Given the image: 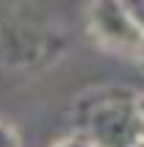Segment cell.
Masks as SVG:
<instances>
[{
    "label": "cell",
    "instance_id": "cell-2",
    "mask_svg": "<svg viewBox=\"0 0 144 147\" xmlns=\"http://www.w3.org/2000/svg\"><path fill=\"white\" fill-rule=\"evenodd\" d=\"M89 31L111 53L136 56L141 45V31L130 22L119 0H92L89 3Z\"/></svg>",
    "mask_w": 144,
    "mask_h": 147
},
{
    "label": "cell",
    "instance_id": "cell-6",
    "mask_svg": "<svg viewBox=\"0 0 144 147\" xmlns=\"http://www.w3.org/2000/svg\"><path fill=\"white\" fill-rule=\"evenodd\" d=\"M136 108H139V114H141V119H144V92L136 94Z\"/></svg>",
    "mask_w": 144,
    "mask_h": 147
},
{
    "label": "cell",
    "instance_id": "cell-1",
    "mask_svg": "<svg viewBox=\"0 0 144 147\" xmlns=\"http://www.w3.org/2000/svg\"><path fill=\"white\" fill-rule=\"evenodd\" d=\"M78 100V128L92 147H144V119L136 108V94L125 89L92 92Z\"/></svg>",
    "mask_w": 144,
    "mask_h": 147
},
{
    "label": "cell",
    "instance_id": "cell-7",
    "mask_svg": "<svg viewBox=\"0 0 144 147\" xmlns=\"http://www.w3.org/2000/svg\"><path fill=\"white\" fill-rule=\"evenodd\" d=\"M136 56L144 61V33H141V45H139V53H136Z\"/></svg>",
    "mask_w": 144,
    "mask_h": 147
},
{
    "label": "cell",
    "instance_id": "cell-5",
    "mask_svg": "<svg viewBox=\"0 0 144 147\" xmlns=\"http://www.w3.org/2000/svg\"><path fill=\"white\" fill-rule=\"evenodd\" d=\"M53 147H92V144H89V139L83 136V133H72V136L61 139L58 144H53Z\"/></svg>",
    "mask_w": 144,
    "mask_h": 147
},
{
    "label": "cell",
    "instance_id": "cell-4",
    "mask_svg": "<svg viewBox=\"0 0 144 147\" xmlns=\"http://www.w3.org/2000/svg\"><path fill=\"white\" fill-rule=\"evenodd\" d=\"M0 147H22L20 133H17L6 119H0Z\"/></svg>",
    "mask_w": 144,
    "mask_h": 147
},
{
    "label": "cell",
    "instance_id": "cell-3",
    "mask_svg": "<svg viewBox=\"0 0 144 147\" xmlns=\"http://www.w3.org/2000/svg\"><path fill=\"white\" fill-rule=\"evenodd\" d=\"M119 3L125 8V14L130 17V22L144 33V0H119Z\"/></svg>",
    "mask_w": 144,
    "mask_h": 147
}]
</instances>
